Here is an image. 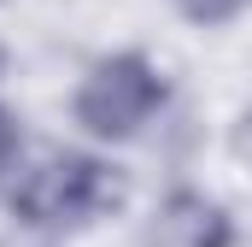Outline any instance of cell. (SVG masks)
Here are the masks:
<instances>
[{
  "instance_id": "obj_1",
  "label": "cell",
  "mask_w": 252,
  "mask_h": 247,
  "mask_svg": "<svg viewBox=\"0 0 252 247\" xmlns=\"http://www.w3.org/2000/svg\"><path fill=\"white\" fill-rule=\"evenodd\" d=\"M118 194H124V183L106 159L59 147L12 183V212L30 230H64V224H88L94 212L118 206Z\"/></svg>"
},
{
  "instance_id": "obj_2",
  "label": "cell",
  "mask_w": 252,
  "mask_h": 247,
  "mask_svg": "<svg viewBox=\"0 0 252 247\" xmlns=\"http://www.w3.org/2000/svg\"><path fill=\"white\" fill-rule=\"evenodd\" d=\"M164 77L147 53H112V59L88 65V77L76 82L70 118L82 124L94 141H135L153 112L164 106Z\"/></svg>"
},
{
  "instance_id": "obj_3",
  "label": "cell",
  "mask_w": 252,
  "mask_h": 247,
  "mask_svg": "<svg viewBox=\"0 0 252 247\" xmlns=\"http://www.w3.org/2000/svg\"><path fill=\"white\" fill-rule=\"evenodd\" d=\"M147 247H235V218L199 188H170L147 224Z\"/></svg>"
},
{
  "instance_id": "obj_4",
  "label": "cell",
  "mask_w": 252,
  "mask_h": 247,
  "mask_svg": "<svg viewBox=\"0 0 252 247\" xmlns=\"http://www.w3.org/2000/svg\"><path fill=\"white\" fill-rule=\"evenodd\" d=\"M241 6H247V0H182V12H188L193 24H229Z\"/></svg>"
},
{
  "instance_id": "obj_5",
  "label": "cell",
  "mask_w": 252,
  "mask_h": 247,
  "mask_svg": "<svg viewBox=\"0 0 252 247\" xmlns=\"http://www.w3.org/2000/svg\"><path fill=\"white\" fill-rule=\"evenodd\" d=\"M18 147H24V135H18V118H12V112L0 106V177H6L12 165H18Z\"/></svg>"
},
{
  "instance_id": "obj_6",
  "label": "cell",
  "mask_w": 252,
  "mask_h": 247,
  "mask_svg": "<svg viewBox=\"0 0 252 247\" xmlns=\"http://www.w3.org/2000/svg\"><path fill=\"white\" fill-rule=\"evenodd\" d=\"M229 147H235V159H241V165H252V106L235 118V129H229Z\"/></svg>"
},
{
  "instance_id": "obj_7",
  "label": "cell",
  "mask_w": 252,
  "mask_h": 247,
  "mask_svg": "<svg viewBox=\"0 0 252 247\" xmlns=\"http://www.w3.org/2000/svg\"><path fill=\"white\" fill-rule=\"evenodd\" d=\"M0 71H6V47H0Z\"/></svg>"
}]
</instances>
